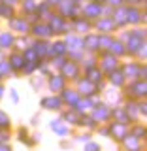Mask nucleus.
<instances>
[{"mask_svg":"<svg viewBox=\"0 0 147 151\" xmlns=\"http://www.w3.org/2000/svg\"><path fill=\"white\" fill-rule=\"evenodd\" d=\"M44 104H49L47 108H59V100H44Z\"/></svg>","mask_w":147,"mask_h":151,"instance_id":"1","label":"nucleus"}]
</instances>
